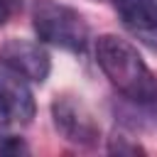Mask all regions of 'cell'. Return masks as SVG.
I'll return each mask as SVG.
<instances>
[{
    "label": "cell",
    "instance_id": "1",
    "mask_svg": "<svg viewBox=\"0 0 157 157\" xmlns=\"http://www.w3.org/2000/svg\"><path fill=\"white\" fill-rule=\"evenodd\" d=\"M96 61L118 93L140 105L157 103V78L128 39L110 32L101 34L96 39Z\"/></svg>",
    "mask_w": 157,
    "mask_h": 157
},
{
    "label": "cell",
    "instance_id": "2",
    "mask_svg": "<svg viewBox=\"0 0 157 157\" xmlns=\"http://www.w3.org/2000/svg\"><path fill=\"white\" fill-rule=\"evenodd\" d=\"M32 27L42 42L74 52V54H81L88 44V22L83 20V15L56 0L34 2Z\"/></svg>",
    "mask_w": 157,
    "mask_h": 157
},
{
    "label": "cell",
    "instance_id": "3",
    "mask_svg": "<svg viewBox=\"0 0 157 157\" xmlns=\"http://www.w3.org/2000/svg\"><path fill=\"white\" fill-rule=\"evenodd\" d=\"M52 120L56 132L76 147H96L101 140L98 118L76 93H59L52 101Z\"/></svg>",
    "mask_w": 157,
    "mask_h": 157
},
{
    "label": "cell",
    "instance_id": "4",
    "mask_svg": "<svg viewBox=\"0 0 157 157\" xmlns=\"http://www.w3.org/2000/svg\"><path fill=\"white\" fill-rule=\"evenodd\" d=\"M27 83L17 71L0 64V135H15L32 123L37 103Z\"/></svg>",
    "mask_w": 157,
    "mask_h": 157
},
{
    "label": "cell",
    "instance_id": "5",
    "mask_svg": "<svg viewBox=\"0 0 157 157\" xmlns=\"http://www.w3.org/2000/svg\"><path fill=\"white\" fill-rule=\"evenodd\" d=\"M0 64L17 71L29 83H44L52 74V56L49 52L32 39H7L0 47Z\"/></svg>",
    "mask_w": 157,
    "mask_h": 157
},
{
    "label": "cell",
    "instance_id": "6",
    "mask_svg": "<svg viewBox=\"0 0 157 157\" xmlns=\"http://www.w3.org/2000/svg\"><path fill=\"white\" fill-rule=\"evenodd\" d=\"M113 2L123 27L147 49L157 52V0H113Z\"/></svg>",
    "mask_w": 157,
    "mask_h": 157
},
{
    "label": "cell",
    "instance_id": "7",
    "mask_svg": "<svg viewBox=\"0 0 157 157\" xmlns=\"http://www.w3.org/2000/svg\"><path fill=\"white\" fill-rule=\"evenodd\" d=\"M108 152H113V155H145V147L137 140H132L130 135L115 132L108 142Z\"/></svg>",
    "mask_w": 157,
    "mask_h": 157
},
{
    "label": "cell",
    "instance_id": "8",
    "mask_svg": "<svg viewBox=\"0 0 157 157\" xmlns=\"http://www.w3.org/2000/svg\"><path fill=\"white\" fill-rule=\"evenodd\" d=\"M27 152V145L17 135H0V155H20Z\"/></svg>",
    "mask_w": 157,
    "mask_h": 157
},
{
    "label": "cell",
    "instance_id": "9",
    "mask_svg": "<svg viewBox=\"0 0 157 157\" xmlns=\"http://www.w3.org/2000/svg\"><path fill=\"white\" fill-rule=\"evenodd\" d=\"M10 15H12V5H10V0H0V27L10 20Z\"/></svg>",
    "mask_w": 157,
    "mask_h": 157
},
{
    "label": "cell",
    "instance_id": "10",
    "mask_svg": "<svg viewBox=\"0 0 157 157\" xmlns=\"http://www.w3.org/2000/svg\"><path fill=\"white\" fill-rule=\"evenodd\" d=\"M96 2H113V0H96Z\"/></svg>",
    "mask_w": 157,
    "mask_h": 157
}]
</instances>
